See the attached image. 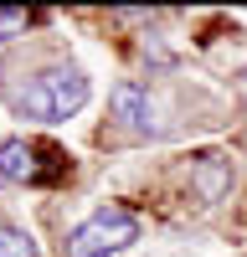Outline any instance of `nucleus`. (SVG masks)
I'll return each mask as SVG.
<instances>
[{
	"label": "nucleus",
	"mask_w": 247,
	"mask_h": 257,
	"mask_svg": "<svg viewBox=\"0 0 247 257\" xmlns=\"http://www.w3.org/2000/svg\"><path fill=\"white\" fill-rule=\"evenodd\" d=\"M108 113L124 128H139V134H160V103L150 98L144 82H118L108 93Z\"/></svg>",
	"instance_id": "nucleus-3"
},
{
	"label": "nucleus",
	"mask_w": 247,
	"mask_h": 257,
	"mask_svg": "<svg viewBox=\"0 0 247 257\" xmlns=\"http://www.w3.org/2000/svg\"><path fill=\"white\" fill-rule=\"evenodd\" d=\"M134 242H139V216L124 206H103L82 226L67 231V257H113Z\"/></svg>",
	"instance_id": "nucleus-1"
},
{
	"label": "nucleus",
	"mask_w": 247,
	"mask_h": 257,
	"mask_svg": "<svg viewBox=\"0 0 247 257\" xmlns=\"http://www.w3.org/2000/svg\"><path fill=\"white\" fill-rule=\"evenodd\" d=\"M82 103H88V77H82L77 67H52V72H41L31 88L21 93V108H26L31 118H41V123L72 118Z\"/></svg>",
	"instance_id": "nucleus-2"
},
{
	"label": "nucleus",
	"mask_w": 247,
	"mask_h": 257,
	"mask_svg": "<svg viewBox=\"0 0 247 257\" xmlns=\"http://www.w3.org/2000/svg\"><path fill=\"white\" fill-rule=\"evenodd\" d=\"M47 160H57L52 149H36L26 139H6V144H0V180H11V185H41V180H47Z\"/></svg>",
	"instance_id": "nucleus-4"
},
{
	"label": "nucleus",
	"mask_w": 247,
	"mask_h": 257,
	"mask_svg": "<svg viewBox=\"0 0 247 257\" xmlns=\"http://www.w3.org/2000/svg\"><path fill=\"white\" fill-rule=\"evenodd\" d=\"M0 257H36V247H31V237H26V231L0 226Z\"/></svg>",
	"instance_id": "nucleus-5"
},
{
	"label": "nucleus",
	"mask_w": 247,
	"mask_h": 257,
	"mask_svg": "<svg viewBox=\"0 0 247 257\" xmlns=\"http://www.w3.org/2000/svg\"><path fill=\"white\" fill-rule=\"evenodd\" d=\"M31 26V11H21V6H0V41H11Z\"/></svg>",
	"instance_id": "nucleus-6"
}]
</instances>
